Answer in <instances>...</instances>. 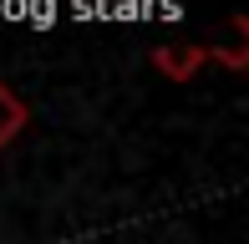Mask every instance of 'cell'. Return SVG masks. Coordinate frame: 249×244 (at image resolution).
Wrapping results in <instances>:
<instances>
[{
	"label": "cell",
	"instance_id": "cell-1",
	"mask_svg": "<svg viewBox=\"0 0 249 244\" xmlns=\"http://www.w3.org/2000/svg\"><path fill=\"white\" fill-rule=\"evenodd\" d=\"M198 61H209V46H158L153 51V66L168 71V82H188Z\"/></svg>",
	"mask_w": 249,
	"mask_h": 244
},
{
	"label": "cell",
	"instance_id": "cell-2",
	"mask_svg": "<svg viewBox=\"0 0 249 244\" xmlns=\"http://www.w3.org/2000/svg\"><path fill=\"white\" fill-rule=\"evenodd\" d=\"M20 122H26V112H20V102H16L10 92H5V87H0V148H5V142L16 138V127H20Z\"/></svg>",
	"mask_w": 249,
	"mask_h": 244
}]
</instances>
